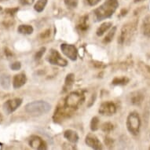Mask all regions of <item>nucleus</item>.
<instances>
[{
  "instance_id": "f257e3e1",
  "label": "nucleus",
  "mask_w": 150,
  "mask_h": 150,
  "mask_svg": "<svg viewBox=\"0 0 150 150\" xmlns=\"http://www.w3.org/2000/svg\"><path fill=\"white\" fill-rule=\"evenodd\" d=\"M119 6L117 0H106V2L94 10V14L96 16L98 21L110 17L113 14Z\"/></svg>"
},
{
  "instance_id": "f03ea898",
  "label": "nucleus",
  "mask_w": 150,
  "mask_h": 150,
  "mask_svg": "<svg viewBox=\"0 0 150 150\" xmlns=\"http://www.w3.org/2000/svg\"><path fill=\"white\" fill-rule=\"evenodd\" d=\"M51 108L49 103L43 101H36L28 103L25 106V111L32 116H42L47 113Z\"/></svg>"
},
{
  "instance_id": "7ed1b4c3",
  "label": "nucleus",
  "mask_w": 150,
  "mask_h": 150,
  "mask_svg": "<svg viewBox=\"0 0 150 150\" xmlns=\"http://www.w3.org/2000/svg\"><path fill=\"white\" fill-rule=\"evenodd\" d=\"M141 126V120L138 113L134 112L130 113L127 120V127L130 134L137 135L139 133Z\"/></svg>"
},
{
  "instance_id": "20e7f679",
  "label": "nucleus",
  "mask_w": 150,
  "mask_h": 150,
  "mask_svg": "<svg viewBox=\"0 0 150 150\" xmlns=\"http://www.w3.org/2000/svg\"><path fill=\"white\" fill-rule=\"evenodd\" d=\"M84 101L83 94L78 92H73L69 94L65 99V106L69 108H76Z\"/></svg>"
},
{
  "instance_id": "39448f33",
  "label": "nucleus",
  "mask_w": 150,
  "mask_h": 150,
  "mask_svg": "<svg viewBox=\"0 0 150 150\" xmlns=\"http://www.w3.org/2000/svg\"><path fill=\"white\" fill-rule=\"evenodd\" d=\"M47 60L50 64H54V65H59V66L64 67L68 64V62L66 60L62 58L59 53L54 49L50 50L49 54L47 55Z\"/></svg>"
},
{
  "instance_id": "423d86ee",
  "label": "nucleus",
  "mask_w": 150,
  "mask_h": 150,
  "mask_svg": "<svg viewBox=\"0 0 150 150\" xmlns=\"http://www.w3.org/2000/svg\"><path fill=\"white\" fill-rule=\"evenodd\" d=\"M22 103L21 98H13L10 99L3 104V109L7 115L13 112Z\"/></svg>"
},
{
  "instance_id": "0eeeda50",
  "label": "nucleus",
  "mask_w": 150,
  "mask_h": 150,
  "mask_svg": "<svg viewBox=\"0 0 150 150\" xmlns=\"http://www.w3.org/2000/svg\"><path fill=\"white\" fill-rule=\"evenodd\" d=\"M61 50L63 52V54L71 61H76L77 59L78 51H77L76 47L73 45L63 43V44L61 45Z\"/></svg>"
},
{
  "instance_id": "6e6552de",
  "label": "nucleus",
  "mask_w": 150,
  "mask_h": 150,
  "mask_svg": "<svg viewBox=\"0 0 150 150\" xmlns=\"http://www.w3.org/2000/svg\"><path fill=\"white\" fill-rule=\"evenodd\" d=\"M134 32V27L132 25V24L130 25H124L121 30V33L120 38H119L118 42L120 44H123V42H125L126 40L130 39V37H132V34H133Z\"/></svg>"
},
{
  "instance_id": "1a4fd4ad",
  "label": "nucleus",
  "mask_w": 150,
  "mask_h": 150,
  "mask_svg": "<svg viewBox=\"0 0 150 150\" xmlns=\"http://www.w3.org/2000/svg\"><path fill=\"white\" fill-rule=\"evenodd\" d=\"M116 112V107L115 104L111 101H105L101 105L99 108V113L101 115H113Z\"/></svg>"
},
{
  "instance_id": "9d476101",
  "label": "nucleus",
  "mask_w": 150,
  "mask_h": 150,
  "mask_svg": "<svg viewBox=\"0 0 150 150\" xmlns=\"http://www.w3.org/2000/svg\"><path fill=\"white\" fill-rule=\"evenodd\" d=\"M30 146L35 149H47V145L39 136H32L29 139Z\"/></svg>"
},
{
  "instance_id": "9b49d317",
  "label": "nucleus",
  "mask_w": 150,
  "mask_h": 150,
  "mask_svg": "<svg viewBox=\"0 0 150 150\" xmlns=\"http://www.w3.org/2000/svg\"><path fill=\"white\" fill-rule=\"evenodd\" d=\"M86 144L93 149H101L102 145L98 138L92 134H89L86 137Z\"/></svg>"
},
{
  "instance_id": "f8f14e48",
  "label": "nucleus",
  "mask_w": 150,
  "mask_h": 150,
  "mask_svg": "<svg viewBox=\"0 0 150 150\" xmlns=\"http://www.w3.org/2000/svg\"><path fill=\"white\" fill-rule=\"evenodd\" d=\"M27 78L25 73H19L15 75L13 79V86L14 89H18L26 83Z\"/></svg>"
},
{
  "instance_id": "ddd939ff",
  "label": "nucleus",
  "mask_w": 150,
  "mask_h": 150,
  "mask_svg": "<svg viewBox=\"0 0 150 150\" xmlns=\"http://www.w3.org/2000/svg\"><path fill=\"white\" fill-rule=\"evenodd\" d=\"M64 137L66 138L67 140H69L70 142L76 143L79 140V136L78 134L72 130H67L64 131Z\"/></svg>"
},
{
  "instance_id": "4468645a",
  "label": "nucleus",
  "mask_w": 150,
  "mask_h": 150,
  "mask_svg": "<svg viewBox=\"0 0 150 150\" xmlns=\"http://www.w3.org/2000/svg\"><path fill=\"white\" fill-rule=\"evenodd\" d=\"M143 99H144L143 94L138 91L134 92L130 95V102L134 105H139L142 102Z\"/></svg>"
},
{
  "instance_id": "2eb2a0df",
  "label": "nucleus",
  "mask_w": 150,
  "mask_h": 150,
  "mask_svg": "<svg viewBox=\"0 0 150 150\" xmlns=\"http://www.w3.org/2000/svg\"><path fill=\"white\" fill-rule=\"evenodd\" d=\"M0 85L5 90H9L11 86V81L9 75L3 74L0 76Z\"/></svg>"
},
{
  "instance_id": "dca6fc26",
  "label": "nucleus",
  "mask_w": 150,
  "mask_h": 150,
  "mask_svg": "<svg viewBox=\"0 0 150 150\" xmlns=\"http://www.w3.org/2000/svg\"><path fill=\"white\" fill-rule=\"evenodd\" d=\"M88 16H84L80 19L79 24L77 25V28H79V31L81 32H85L88 29Z\"/></svg>"
},
{
  "instance_id": "f3484780",
  "label": "nucleus",
  "mask_w": 150,
  "mask_h": 150,
  "mask_svg": "<svg viewBox=\"0 0 150 150\" xmlns=\"http://www.w3.org/2000/svg\"><path fill=\"white\" fill-rule=\"evenodd\" d=\"M112 24L111 22H105L100 26L97 30V35L98 36H101L105 34V32L108 31L111 27H112Z\"/></svg>"
},
{
  "instance_id": "a211bd4d",
  "label": "nucleus",
  "mask_w": 150,
  "mask_h": 150,
  "mask_svg": "<svg viewBox=\"0 0 150 150\" xmlns=\"http://www.w3.org/2000/svg\"><path fill=\"white\" fill-rule=\"evenodd\" d=\"M34 29L31 25H20L18 28H17V32L21 33V34L24 35H30L33 32Z\"/></svg>"
},
{
  "instance_id": "6ab92c4d",
  "label": "nucleus",
  "mask_w": 150,
  "mask_h": 150,
  "mask_svg": "<svg viewBox=\"0 0 150 150\" xmlns=\"http://www.w3.org/2000/svg\"><path fill=\"white\" fill-rule=\"evenodd\" d=\"M142 32L143 34L145 35L146 36L150 37V16L147 17L143 21Z\"/></svg>"
},
{
  "instance_id": "aec40b11",
  "label": "nucleus",
  "mask_w": 150,
  "mask_h": 150,
  "mask_svg": "<svg viewBox=\"0 0 150 150\" xmlns=\"http://www.w3.org/2000/svg\"><path fill=\"white\" fill-rule=\"evenodd\" d=\"M47 4V0H38L34 6V9L38 13H41L46 7Z\"/></svg>"
},
{
  "instance_id": "412c9836",
  "label": "nucleus",
  "mask_w": 150,
  "mask_h": 150,
  "mask_svg": "<svg viewBox=\"0 0 150 150\" xmlns=\"http://www.w3.org/2000/svg\"><path fill=\"white\" fill-rule=\"evenodd\" d=\"M74 81H75V76L73 74H69L67 76L66 79H65V84H64V89L68 90V89L71 88V86H72Z\"/></svg>"
},
{
  "instance_id": "4be33fe9",
  "label": "nucleus",
  "mask_w": 150,
  "mask_h": 150,
  "mask_svg": "<svg viewBox=\"0 0 150 150\" xmlns=\"http://www.w3.org/2000/svg\"><path fill=\"white\" fill-rule=\"evenodd\" d=\"M129 82V79L127 77H121V78H115L112 80V84L114 85H125Z\"/></svg>"
},
{
  "instance_id": "5701e85b",
  "label": "nucleus",
  "mask_w": 150,
  "mask_h": 150,
  "mask_svg": "<svg viewBox=\"0 0 150 150\" xmlns=\"http://www.w3.org/2000/svg\"><path fill=\"white\" fill-rule=\"evenodd\" d=\"M116 32V28L114 27L111 30L110 32H108V35H106L105 38V40H104V42H105V43H108V42H110L112 40V38L115 35V33Z\"/></svg>"
},
{
  "instance_id": "b1692460",
  "label": "nucleus",
  "mask_w": 150,
  "mask_h": 150,
  "mask_svg": "<svg viewBox=\"0 0 150 150\" xmlns=\"http://www.w3.org/2000/svg\"><path fill=\"white\" fill-rule=\"evenodd\" d=\"M99 127V120L97 116H94L91 123V129L93 131H95L98 129Z\"/></svg>"
},
{
  "instance_id": "393cba45",
  "label": "nucleus",
  "mask_w": 150,
  "mask_h": 150,
  "mask_svg": "<svg viewBox=\"0 0 150 150\" xmlns=\"http://www.w3.org/2000/svg\"><path fill=\"white\" fill-rule=\"evenodd\" d=\"M113 125L111 123H108V122L103 123L102 126H101V130H103L104 132H105V133H109V132H111L112 130H113Z\"/></svg>"
},
{
  "instance_id": "a878e982",
  "label": "nucleus",
  "mask_w": 150,
  "mask_h": 150,
  "mask_svg": "<svg viewBox=\"0 0 150 150\" xmlns=\"http://www.w3.org/2000/svg\"><path fill=\"white\" fill-rule=\"evenodd\" d=\"M65 5L69 8H76L78 4L77 0H64Z\"/></svg>"
},
{
  "instance_id": "bb28decb",
  "label": "nucleus",
  "mask_w": 150,
  "mask_h": 150,
  "mask_svg": "<svg viewBox=\"0 0 150 150\" xmlns=\"http://www.w3.org/2000/svg\"><path fill=\"white\" fill-rule=\"evenodd\" d=\"M45 50H46V48H45V47H42L39 51H37V53L35 54V60L40 59V58L42 57V55H43V54L45 53Z\"/></svg>"
},
{
  "instance_id": "cd10ccee",
  "label": "nucleus",
  "mask_w": 150,
  "mask_h": 150,
  "mask_svg": "<svg viewBox=\"0 0 150 150\" xmlns=\"http://www.w3.org/2000/svg\"><path fill=\"white\" fill-rule=\"evenodd\" d=\"M21 68V64L20 62H16L14 63H13V64H10V69L13 70V71H17V70H19V69Z\"/></svg>"
},
{
  "instance_id": "c85d7f7f",
  "label": "nucleus",
  "mask_w": 150,
  "mask_h": 150,
  "mask_svg": "<svg viewBox=\"0 0 150 150\" xmlns=\"http://www.w3.org/2000/svg\"><path fill=\"white\" fill-rule=\"evenodd\" d=\"M18 10H19V8L18 7L10 8V9H6V13L7 14L10 15V16H13Z\"/></svg>"
},
{
  "instance_id": "c756f323",
  "label": "nucleus",
  "mask_w": 150,
  "mask_h": 150,
  "mask_svg": "<svg viewBox=\"0 0 150 150\" xmlns=\"http://www.w3.org/2000/svg\"><path fill=\"white\" fill-rule=\"evenodd\" d=\"M19 2L23 6H31L33 4L35 0H19Z\"/></svg>"
},
{
  "instance_id": "7c9ffc66",
  "label": "nucleus",
  "mask_w": 150,
  "mask_h": 150,
  "mask_svg": "<svg viewBox=\"0 0 150 150\" xmlns=\"http://www.w3.org/2000/svg\"><path fill=\"white\" fill-rule=\"evenodd\" d=\"M100 1H101V0H85V2H86V4L89 6H93L97 5Z\"/></svg>"
},
{
  "instance_id": "2f4dec72",
  "label": "nucleus",
  "mask_w": 150,
  "mask_h": 150,
  "mask_svg": "<svg viewBox=\"0 0 150 150\" xmlns=\"http://www.w3.org/2000/svg\"><path fill=\"white\" fill-rule=\"evenodd\" d=\"M5 54L6 55V57L8 58H10V57H12L13 56V53L11 52V50L8 49V48H5Z\"/></svg>"
},
{
  "instance_id": "473e14b6",
  "label": "nucleus",
  "mask_w": 150,
  "mask_h": 150,
  "mask_svg": "<svg viewBox=\"0 0 150 150\" xmlns=\"http://www.w3.org/2000/svg\"><path fill=\"white\" fill-rule=\"evenodd\" d=\"M113 142V141L112 140L111 138H105V144H107L108 145H111Z\"/></svg>"
},
{
  "instance_id": "72a5a7b5",
  "label": "nucleus",
  "mask_w": 150,
  "mask_h": 150,
  "mask_svg": "<svg viewBox=\"0 0 150 150\" xmlns=\"http://www.w3.org/2000/svg\"><path fill=\"white\" fill-rule=\"evenodd\" d=\"M142 1H145V0H134V3H140Z\"/></svg>"
},
{
  "instance_id": "f704fd0d",
  "label": "nucleus",
  "mask_w": 150,
  "mask_h": 150,
  "mask_svg": "<svg viewBox=\"0 0 150 150\" xmlns=\"http://www.w3.org/2000/svg\"><path fill=\"white\" fill-rule=\"evenodd\" d=\"M8 0H0V3H3V2H6Z\"/></svg>"
},
{
  "instance_id": "c9c22d12",
  "label": "nucleus",
  "mask_w": 150,
  "mask_h": 150,
  "mask_svg": "<svg viewBox=\"0 0 150 150\" xmlns=\"http://www.w3.org/2000/svg\"><path fill=\"white\" fill-rule=\"evenodd\" d=\"M3 10V8H2V6H0V11H1V10Z\"/></svg>"
},
{
  "instance_id": "e433bc0d",
  "label": "nucleus",
  "mask_w": 150,
  "mask_h": 150,
  "mask_svg": "<svg viewBox=\"0 0 150 150\" xmlns=\"http://www.w3.org/2000/svg\"><path fill=\"white\" fill-rule=\"evenodd\" d=\"M149 149H150V147H149Z\"/></svg>"
}]
</instances>
